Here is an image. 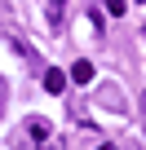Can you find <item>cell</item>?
<instances>
[{
	"label": "cell",
	"instance_id": "cell-2",
	"mask_svg": "<svg viewBox=\"0 0 146 150\" xmlns=\"http://www.w3.org/2000/svg\"><path fill=\"white\" fill-rule=\"evenodd\" d=\"M71 80H75V84H89L93 80V62H75V66H71Z\"/></svg>",
	"mask_w": 146,
	"mask_h": 150
},
{
	"label": "cell",
	"instance_id": "cell-6",
	"mask_svg": "<svg viewBox=\"0 0 146 150\" xmlns=\"http://www.w3.org/2000/svg\"><path fill=\"white\" fill-rule=\"evenodd\" d=\"M98 150H115V146H111V141H106V146H98Z\"/></svg>",
	"mask_w": 146,
	"mask_h": 150
},
{
	"label": "cell",
	"instance_id": "cell-4",
	"mask_svg": "<svg viewBox=\"0 0 146 150\" xmlns=\"http://www.w3.org/2000/svg\"><path fill=\"white\" fill-rule=\"evenodd\" d=\"M62 13H66V0H49V22H53V27L62 22Z\"/></svg>",
	"mask_w": 146,
	"mask_h": 150
},
{
	"label": "cell",
	"instance_id": "cell-1",
	"mask_svg": "<svg viewBox=\"0 0 146 150\" xmlns=\"http://www.w3.org/2000/svg\"><path fill=\"white\" fill-rule=\"evenodd\" d=\"M66 80H71V75H62L58 66H53V71H44V88H49V93H62V88H66Z\"/></svg>",
	"mask_w": 146,
	"mask_h": 150
},
{
	"label": "cell",
	"instance_id": "cell-5",
	"mask_svg": "<svg viewBox=\"0 0 146 150\" xmlns=\"http://www.w3.org/2000/svg\"><path fill=\"white\" fill-rule=\"evenodd\" d=\"M106 13H124V0H106Z\"/></svg>",
	"mask_w": 146,
	"mask_h": 150
},
{
	"label": "cell",
	"instance_id": "cell-3",
	"mask_svg": "<svg viewBox=\"0 0 146 150\" xmlns=\"http://www.w3.org/2000/svg\"><path fill=\"white\" fill-rule=\"evenodd\" d=\"M27 132H31V137H36V141H44V137H49V132H53V128H49V124H44V119H31V124H27Z\"/></svg>",
	"mask_w": 146,
	"mask_h": 150
},
{
	"label": "cell",
	"instance_id": "cell-7",
	"mask_svg": "<svg viewBox=\"0 0 146 150\" xmlns=\"http://www.w3.org/2000/svg\"><path fill=\"white\" fill-rule=\"evenodd\" d=\"M49 150H62V146H49Z\"/></svg>",
	"mask_w": 146,
	"mask_h": 150
}]
</instances>
